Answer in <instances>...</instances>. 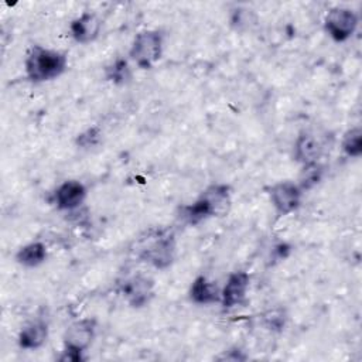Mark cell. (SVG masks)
<instances>
[{"label":"cell","mask_w":362,"mask_h":362,"mask_svg":"<svg viewBox=\"0 0 362 362\" xmlns=\"http://www.w3.org/2000/svg\"><path fill=\"white\" fill-rule=\"evenodd\" d=\"M117 291L132 308H141L154 297V281L143 273H136L119 280Z\"/></svg>","instance_id":"obj_7"},{"label":"cell","mask_w":362,"mask_h":362,"mask_svg":"<svg viewBox=\"0 0 362 362\" xmlns=\"http://www.w3.org/2000/svg\"><path fill=\"white\" fill-rule=\"evenodd\" d=\"M263 324L270 329V331H281L286 325V314L280 308L269 310L267 313L263 314Z\"/></svg>","instance_id":"obj_21"},{"label":"cell","mask_w":362,"mask_h":362,"mask_svg":"<svg viewBox=\"0 0 362 362\" xmlns=\"http://www.w3.org/2000/svg\"><path fill=\"white\" fill-rule=\"evenodd\" d=\"M100 140H102L100 129L96 126H92V127H88L83 132H81L76 136L75 143L79 148H92V147L98 146L100 143Z\"/></svg>","instance_id":"obj_20"},{"label":"cell","mask_w":362,"mask_h":362,"mask_svg":"<svg viewBox=\"0 0 362 362\" xmlns=\"http://www.w3.org/2000/svg\"><path fill=\"white\" fill-rule=\"evenodd\" d=\"M256 21H257V17L255 11L249 7L238 6L230 13V24L235 30H239V31L249 30L256 24Z\"/></svg>","instance_id":"obj_19"},{"label":"cell","mask_w":362,"mask_h":362,"mask_svg":"<svg viewBox=\"0 0 362 362\" xmlns=\"http://www.w3.org/2000/svg\"><path fill=\"white\" fill-rule=\"evenodd\" d=\"M247 356H246V354L243 352V351H240L239 348H230V349H228V351H223L222 352V355H219L218 356V359H221V361H245Z\"/></svg>","instance_id":"obj_22"},{"label":"cell","mask_w":362,"mask_h":362,"mask_svg":"<svg viewBox=\"0 0 362 362\" xmlns=\"http://www.w3.org/2000/svg\"><path fill=\"white\" fill-rule=\"evenodd\" d=\"M68 68V57L58 49L33 45L24 59V72L30 82L42 83L59 78Z\"/></svg>","instance_id":"obj_3"},{"label":"cell","mask_w":362,"mask_h":362,"mask_svg":"<svg viewBox=\"0 0 362 362\" xmlns=\"http://www.w3.org/2000/svg\"><path fill=\"white\" fill-rule=\"evenodd\" d=\"M88 189L78 180H66L61 182L52 192V204L59 211H75L86 199Z\"/></svg>","instance_id":"obj_10"},{"label":"cell","mask_w":362,"mask_h":362,"mask_svg":"<svg viewBox=\"0 0 362 362\" xmlns=\"http://www.w3.org/2000/svg\"><path fill=\"white\" fill-rule=\"evenodd\" d=\"M250 287V276L245 270H236L232 272L223 287L221 288V304L225 310L235 308L240 305L247 296Z\"/></svg>","instance_id":"obj_9"},{"label":"cell","mask_w":362,"mask_h":362,"mask_svg":"<svg viewBox=\"0 0 362 362\" xmlns=\"http://www.w3.org/2000/svg\"><path fill=\"white\" fill-rule=\"evenodd\" d=\"M321 154V144L317 137L308 132H303L297 136L293 146V157L301 165L318 161Z\"/></svg>","instance_id":"obj_14"},{"label":"cell","mask_w":362,"mask_h":362,"mask_svg":"<svg viewBox=\"0 0 362 362\" xmlns=\"http://www.w3.org/2000/svg\"><path fill=\"white\" fill-rule=\"evenodd\" d=\"M130 252L139 262H143L157 270H165L175 259V233L167 226L150 228L136 238Z\"/></svg>","instance_id":"obj_1"},{"label":"cell","mask_w":362,"mask_h":362,"mask_svg":"<svg viewBox=\"0 0 362 362\" xmlns=\"http://www.w3.org/2000/svg\"><path fill=\"white\" fill-rule=\"evenodd\" d=\"M61 362H81L83 361V354L78 351H71V349H64L61 351V355L58 356Z\"/></svg>","instance_id":"obj_23"},{"label":"cell","mask_w":362,"mask_h":362,"mask_svg":"<svg viewBox=\"0 0 362 362\" xmlns=\"http://www.w3.org/2000/svg\"><path fill=\"white\" fill-rule=\"evenodd\" d=\"M47 259V246L42 242H30L21 246L16 253V262L20 266L33 269L42 264Z\"/></svg>","instance_id":"obj_15"},{"label":"cell","mask_w":362,"mask_h":362,"mask_svg":"<svg viewBox=\"0 0 362 362\" xmlns=\"http://www.w3.org/2000/svg\"><path fill=\"white\" fill-rule=\"evenodd\" d=\"M232 189L228 184H211L199 197L191 202L178 208V219L185 225H198L208 218L221 215L230 204Z\"/></svg>","instance_id":"obj_2"},{"label":"cell","mask_w":362,"mask_h":362,"mask_svg":"<svg viewBox=\"0 0 362 362\" xmlns=\"http://www.w3.org/2000/svg\"><path fill=\"white\" fill-rule=\"evenodd\" d=\"M325 174V168L320 161H314V163H308L304 164L301 167V171L298 174V180H297V185L300 187V189L303 192L313 189L314 187H317Z\"/></svg>","instance_id":"obj_16"},{"label":"cell","mask_w":362,"mask_h":362,"mask_svg":"<svg viewBox=\"0 0 362 362\" xmlns=\"http://www.w3.org/2000/svg\"><path fill=\"white\" fill-rule=\"evenodd\" d=\"M164 52V34L160 30H143L136 34L129 49V58L140 69L153 68Z\"/></svg>","instance_id":"obj_4"},{"label":"cell","mask_w":362,"mask_h":362,"mask_svg":"<svg viewBox=\"0 0 362 362\" xmlns=\"http://www.w3.org/2000/svg\"><path fill=\"white\" fill-rule=\"evenodd\" d=\"M102 30V20L92 11H83L69 23V34L78 44L95 41Z\"/></svg>","instance_id":"obj_11"},{"label":"cell","mask_w":362,"mask_h":362,"mask_svg":"<svg viewBox=\"0 0 362 362\" xmlns=\"http://www.w3.org/2000/svg\"><path fill=\"white\" fill-rule=\"evenodd\" d=\"M358 24L359 17L349 7H332L324 17V31L335 42L348 41L355 34Z\"/></svg>","instance_id":"obj_5"},{"label":"cell","mask_w":362,"mask_h":362,"mask_svg":"<svg viewBox=\"0 0 362 362\" xmlns=\"http://www.w3.org/2000/svg\"><path fill=\"white\" fill-rule=\"evenodd\" d=\"M105 78L115 85H124L132 78V69L124 58H116L105 68Z\"/></svg>","instance_id":"obj_17"},{"label":"cell","mask_w":362,"mask_h":362,"mask_svg":"<svg viewBox=\"0 0 362 362\" xmlns=\"http://www.w3.org/2000/svg\"><path fill=\"white\" fill-rule=\"evenodd\" d=\"M48 334V322L42 318H35L21 327L17 335V344L24 351H35L47 342Z\"/></svg>","instance_id":"obj_12"},{"label":"cell","mask_w":362,"mask_h":362,"mask_svg":"<svg viewBox=\"0 0 362 362\" xmlns=\"http://www.w3.org/2000/svg\"><path fill=\"white\" fill-rule=\"evenodd\" d=\"M188 297L194 304L211 305L221 301V288L206 276H197L188 290Z\"/></svg>","instance_id":"obj_13"},{"label":"cell","mask_w":362,"mask_h":362,"mask_svg":"<svg viewBox=\"0 0 362 362\" xmlns=\"http://www.w3.org/2000/svg\"><path fill=\"white\" fill-rule=\"evenodd\" d=\"M267 195L276 215L279 218H284L300 208L304 192L300 189L297 182L284 180L270 185L267 188Z\"/></svg>","instance_id":"obj_6"},{"label":"cell","mask_w":362,"mask_h":362,"mask_svg":"<svg viewBox=\"0 0 362 362\" xmlns=\"http://www.w3.org/2000/svg\"><path fill=\"white\" fill-rule=\"evenodd\" d=\"M96 328H98L96 320L90 317L79 318L74 321L72 324L68 325V328L64 332L62 348L85 354L95 339Z\"/></svg>","instance_id":"obj_8"},{"label":"cell","mask_w":362,"mask_h":362,"mask_svg":"<svg viewBox=\"0 0 362 362\" xmlns=\"http://www.w3.org/2000/svg\"><path fill=\"white\" fill-rule=\"evenodd\" d=\"M341 148L349 158H359L362 156V129L352 127L344 133Z\"/></svg>","instance_id":"obj_18"}]
</instances>
